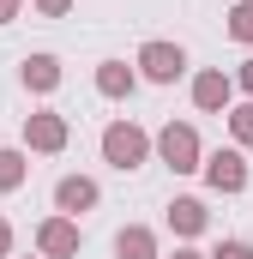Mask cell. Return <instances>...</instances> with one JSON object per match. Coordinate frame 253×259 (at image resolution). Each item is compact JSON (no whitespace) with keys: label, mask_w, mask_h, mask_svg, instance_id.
Segmentation results:
<instances>
[{"label":"cell","mask_w":253,"mask_h":259,"mask_svg":"<svg viewBox=\"0 0 253 259\" xmlns=\"http://www.w3.org/2000/svg\"><path fill=\"white\" fill-rule=\"evenodd\" d=\"M229 121H235V139H241V145H253V103H247V109H235Z\"/></svg>","instance_id":"cell-15"},{"label":"cell","mask_w":253,"mask_h":259,"mask_svg":"<svg viewBox=\"0 0 253 259\" xmlns=\"http://www.w3.org/2000/svg\"><path fill=\"white\" fill-rule=\"evenodd\" d=\"M217 259H253V247H247V241H223V247H217Z\"/></svg>","instance_id":"cell-16"},{"label":"cell","mask_w":253,"mask_h":259,"mask_svg":"<svg viewBox=\"0 0 253 259\" xmlns=\"http://www.w3.org/2000/svg\"><path fill=\"white\" fill-rule=\"evenodd\" d=\"M205 181H211L217 193H241V187H247V163H241V151H211V157H205Z\"/></svg>","instance_id":"cell-4"},{"label":"cell","mask_w":253,"mask_h":259,"mask_svg":"<svg viewBox=\"0 0 253 259\" xmlns=\"http://www.w3.org/2000/svg\"><path fill=\"white\" fill-rule=\"evenodd\" d=\"M97 91H103V97H126V91H133V72H126L121 61H103L97 66Z\"/></svg>","instance_id":"cell-12"},{"label":"cell","mask_w":253,"mask_h":259,"mask_svg":"<svg viewBox=\"0 0 253 259\" xmlns=\"http://www.w3.org/2000/svg\"><path fill=\"white\" fill-rule=\"evenodd\" d=\"M24 139H30L36 151H61L66 145V121L61 115H30V121H24Z\"/></svg>","instance_id":"cell-7"},{"label":"cell","mask_w":253,"mask_h":259,"mask_svg":"<svg viewBox=\"0 0 253 259\" xmlns=\"http://www.w3.org/2000/svg\"><path fill=\"white\" fill-rule=\"evenodd\" d=\"M18 181H24V157L18 151H0V193H12Z\"/></svg>","instance_id":"cell-13"},{"label":"cell","mask_w":253,"mask_h":259,"mask_svg":"<svg viewBox=\"0 0 253 259\" xmlns=\"http://www.w3.org/2000/svg\"><path fill=\"white\" fill-rule=\"evenodd\" d=\"M18 78H24L30 91H55V84H61V61H55V55H30V61L18 66Z\"/></svg>","instance_id":"cell-9"},{"label":"cell","mask_w":253,"mask_h":259,"mask_svg":"<svg viewBox=\"0 0 253 259\" xmlns=\"http://www.w3.org/2000/svg\"><path fill=\"white\" fill-rule=\"evenodd\" d=\"M36 6H43V12H66V0H36Z\"/></svg>","instance_id":"cell-19"},{"label":"cell","mask_w":253,"mask_h":259,"mask_svg":"<svg viewBox=\"0 0 253 259\" xmlns=\"http://www.w3.org/2000/svg\"><path fill=\"white\" fill-rule=\"evenodd\" d=\"M175 259H199V253H193V247H181V253H175Z\"/></svg>","instance_id":"cell-21"},{"label":"cell","mask_w":253,"mask_h":259,"mask_svg":"<svg viewBox=\"0 0 253 259\" xmlns=\"http://www.w3.org/2000/svg\"><path fill=\"white\" fill-rule=\"evenodd\" d=\"M193 103H199L205 115H217V109L229 103V78H223V72H199V78H193Z\"/></svg>","instance_id":"cell-8"},{"label":"cell","mask_w":253,"mask_h":259,"mask_svg":"<svg viewBox=\"0 0 253 259\" xmlns=\"http://www.w3.org/2000/svg\"><path fill=\"white\" fill-rule=\"evenodd\" d=\"M115 253H121V259H157V241H151V229H139V223H133V229L115 235Z\"/></svg>","instance_id":"cell-10"},{"label":"cell","mask_w":253,"mask_h":259,"mask_svg":"<svg viewBox=\"0 0 253 259\" xmlns=\"http://www.w3.org/2000/svg\"><path fill=\"white\" fill-rule=\"evenodd\" d=\"M12 12H18V0H0V24H6V18H12Z\"/></svg>","instance_id":"cell-18"},{"label":"cell","mask_w":253,"mask_h":259,"mask_svg":"<svg viewBox=\"0 0 253 259\" xmlns=\"http://www.w3.org/2000/svg\"><path fill=\"white\" fill-rule=\"evenodd\" d=\"M55 205H61V217L91 211V205H97V181H85V175H66L61 187H55Z\"/></svg>","instance_id":"cell-6"},{"label":"cell","mask_w":253,"mask_h":259,"mask_svg":"<svg viewBox=\"0 0 253 259\" xmlns=\"http://www.w3.org/2000/svg\"><path fill=\"white\" fill-rule=\"evenodd\" d=\"M241 84H247V91H253V61H247V66H241Z\"/></svg>","instance_id":"cell-20"},{"label":"cell","mask_w":253,"mask_h":259,"mask_svg":"<svg viewBox=\"0 0 253 259\" xmlns=\"http://www.w3.org/2000/svg\"><path fill=\"white\" fill-rule=\"evenodd\" d=\"M169 223H175L181 235H199V229H205V205H199V199H175V205H169Z\"/></svg>","instance_id":"cell-11"},{"label":"cell","mask_w":253,"mask_h":259,"mask_svg":"<svg viewBox=\"0 0 253 259\" xmlns=\"http://www.w3.org/2000/svg\"><path fill=\"white\" fill-rule=\"evenodd\" d=\"M139 66H145V78H157V84H175V78L187 72V55H181L175 42H145V49H139Z\"/></svg>","instance_id":"cell-3"},{"label":"cell","mask_w":253,"mask_h":259,"mask_svg":"<svg viewBox=\"0 0 253 259\" xmlns=\"http://www.w3.org/2000/svg\"><path fill=\"white\" fill-rule=\"evenodd\" d=\"M157 151H163V163H169L175 175H193V169H205V163H199V133H193L187 121H181V127L169 121V127L157 133Z\"/></svg>","instance_id":"cell-1"},{"label":"cell","mask_w":253,"mask_h":259,"mask_svg":"<svg viewBox=\"0 0 253 259\" xmlns=\"http://www.w3.org/2000/svg\"><path fill=\"white\" fill-rule=\"evenodd\" d=\"M6 247H12V229H6V217H0V259H6Z\"/></svg>","instance_id":"cell-17"},{"label":"cell","mask_w":253,"mask_h":259,"mask_svg":"<svg viewBox=\"0 0 253 259\" xmlns=\"http://www.w3.org/2000/svg\"><path fill=\"white\" fill-rule=\"evenodd\" d=\"M229 36H235V42H253V0H241V6L229 12Z\"/></svg>","instance_id":"cell-14"},{"label":"cell","mask_w":253,"mask_h":259,"mask_svg":"<svg viewBox=\"0 0 253 259\" xmlns=\"http://www.w3.org/2000/svg\"><path fill=\"white\" fill-rule=\"evenodd\" d=\"M36 241H43L49 259H72L78 253V223H72V217H49V223L36 229Z\"/></svg>","instance_id":"cell-5"},{"label":"cell","mask_w":253,"mask_h":259,"mask_svg":"<svg viewBox=\"0 0 253 259\" xmlns=\"http://www.w3.org/2000/svg\"><path fill=\"white\" fill-rule=\"evenodd\" d=\"M145 151H151V139H145V133L133 127V121H115V127L103 133V157H109V163H115L121 175L145 163Z\"/></svg>","instance_id":"cell-2"}]
</instances>
